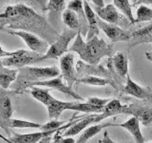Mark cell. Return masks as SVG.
<instances>
[{
    "label": "cell",
    "instance_id": "cell-18",
    "mask_svg": "<svg viewBox=\"0 0 152 143\" xmlns=\"http://www.w3.org/2000/svg\"><path fill=\"white\" fill-rule=\"evenodd\" d=\"M152 42V23L148 26H145L139 29L135 32H131L130 40L128 42V47L133 48L142 43Z\"/></svg>",
    "mask_w": 152,
    "mask_h": 143
},
{
    "label": "cell",
    "instance_id": "cell-6",
    "mask_svg": "<svg viewBox=\"0 0 152 143\" xmlns=\"http://www.w3.org/2000/svg\"><path fill=\"white\" fill-rule=\"evenodd\" d=\"M12 92L0 88V127L6 131L7 135L10 136V121L12 116V103L11 98Z\"/></svg>",
    "mask_w": 152,
    "mask_h": 143
},
{
    "label": "cell",
    "instance_id": "cell-29",
    "mask_svg": "<svg viewBox=\"0 0 152 143\" xmlns=\"http://www.w3.org/2000/svg\"><path fill=\"white\" fill-rule=\"evenodd\" d=\"M152 21V10L148 7L142 5L137 10V15L135 18V23L137 22H146Z\"/></svg>",
    "mask_w": 152,
    "mask_h": 143
},
{
    "label": "cell",
    "instance_id": "cell-14",
    "mask_svg": "<svg viewBox=\"0 0 152 143\" xmlns=\"http://www.w3.org/2000/svg\"><path fill=\"white\" fill-rule=\"evenodd\" d=\"M57 132V131H56ZM56 132H37L31 133H15L9 138H5L0 135V137L8 143H37L43 140L46 137L50 136Z\"/></svg>",
    "mask_w": 152,
    "mask_h": 143
},
{
    "label": "cell",
    "instance_id": "cell-37",
    "mask_svg": "<svg viewBox=\"0 0 152 143\" xmlns=\"http://www.w3.org/2000/svg\"><path fill=\"white\" fill-rule=\"evenodd\" d=\"M0 143H2V142H0Z\"/></svg>",
    "mask_w": 152,
    "mask_h": 143
},
{
    "label": "cell",
    "instance_id": "cell-5",
    "mask_svg": "<svg viewBox=\"0 0 152 143\" xmlns=\"http://www.w3.org/2000/svg\"><path fill=\"white\" fill-rule=\"evenodd\" d=\"M10 35H17L20 38H22L23 41L26 43L27 46L30 48L31 52H37L42 55H45L46 52L49 50V42L43 40L42 38L36 36L31 32H28L27 31H10V30H5Z\"/></svg>",
    "mask_w": 152,
    "mask_h": 143
},
{
    "label": "cell",
    "instance_id": "cell-26",
    "mask_svg": "<svg viewBox=\"0 0 152 143\" xmlns=\"http://www.w3.org/2000/svg\"><path fill=\"white\" fill-rule=\"evenodd\" d=\"M122 109H123V105H122L120 100L112 99L106 105V106H104L103 114L107 118L109 116H116V114H122Z\"/></svg>",
    "mask_w": 152,
    "mask_h": 143
},
{
    "label": "cell",
    "instance_id": "cell-35",
    "mask_svg": "<svg viewBox=\"0 0 152 143\" xmlns=\"http://www.w3.org/2000/svg\"><path fill=\"white\" fill-rule=\"evenodd\" d=\"M99 143H114V141L111 139L108 136V133L106 131L104 133V138L102 140H99Z\"/></svg>",
    "mask_w": 152,
    "mask_h": 143
},
{
    "label": "cell",
    "instance_id": "cell-24",
    "mask_svg": "<svg viewBox=\"0 0 152 143\" xmlns=\"http://www.w3.org/2000/svg\"><path fill=\"white\" fill-rule=\"evenodd\" d=\"M62 21L69 30L80 32V23L76 13L70 10H65L62 14Z\"/></svg>",
    "mask_w": 152,
    "mask_h": 143
},
{
    "label": "cell",
    "instance_id": "cell-33",
    "mask_svg": "<svg viewBox=\"0 0 152 143\" xmlns=\"http://www.w3.org/2000/svg\"><path fill=\"white\" fill-rule=\"evenodd\" d=\"M54 143H75L76 140L72 137H64L62 136V133L57 131L55 133V136H54Z\"/></svg>",
    "mask_w": 152,
    "mask_h": 143
},
{
    "label": "cell",
    "instance_id": "cell-17",
    "mask_svg": "<svg viewBox=\"0 0 152 143\" xmlns=\"http://www.w3.org/2000/svg\"><path fill=\"white\" fill-rule=\"evenodd\" d=\"M68 10H70V11H72L76 13L80 23V33L81 35L86 36L88 32V24L87 20V16H86L85 13L83 1H80V0L69 1L68 4Z\"/></svg>",
    "mask_w": 152,
    "mask_h": 143
},
{
    "label": "cell",
    "instance_id": "cell-27",
    "mask_svg": "<svg viewBox=\"0 0 152 143\" xmlns=\"http://www.w3.org/2000/svg\"><path fill=\"white\" fill-rule=\"evenodd\" d=\"M10 127L11 128H32V129H40L42 128V124L23 120V119H17V118H12L10 121Z\"/></svg>",
    "mask_w": 152,
    "mask_h": 143
},
{
    "label": "cell",
    "instance_id": "cell-16",
    "mask_svg": "<svg viewBox=\"0 0 152 143\" xmlns=\"http://www.w3.org/2000/svg\"><path fill=\"white\" fill-rule=\"evenodd\" d=\"M45 106L47 107L48 114L50 120H57V118L60 116V114L66 110H70L72 106V102H66L56 99L55 97H51L49 98Z\"/></svg>",
    "mask_w": 152,
    "mask_h": 143
},
{
    "label": "cell",
    "instance_id": "cell-9",
    "mask_svg": "<svg viewBox=\"0 0 152 143\" xmlns=\"http://www.w3.org/2000/svg\"><path fill=\"white\" fill-rule=\"evenodd\" d=\"M122 114H131L145 127L152 126V108L139 103H131L129 105H123Z\"/></svg>",
    "mask_w": 152,
    "mask_h": 143
},
{
    "label": "cell",
    "instance_id": "cell-30",
    "mask_svg": "<svg viewBox=\"0 0 152 143\" xmlns=\"http://www.w3.org/2000/svg\"><path fill=\"white\" fill-rule=\"evenodd\" d=\"M65 124V121H60V120H50L48 123L42 124L41 131L42 132H56Z\"/></svg>",
    "mask_w": 152,
    "mask_h": 143
},
{
    "label": "cell",
    "instance_id": "cell-25",
    "mask_svg": "<svg viewBox=\"0 0 152 143\" xmlns=\"http://www.w3.org/2000/svg\"><path fill=\"white\" fill-rule=\"evenodd\" d=\"M113 5L118 10L125 14V16L127 18V20L130 22V24H135V18L133 16L131 5L128 0H114Z\"/></svg>",
    "mask_w": 152,
    "mask_h": 143
},
{
    "label": "cell",
    "instance_id": "cell-1",
    "mask_svg": "<svg viewBox=\"0 0 152 143\" xmlns=\"http://www.w3.org/2000/svg\"><path fill=\"white\" fill-rule=\"evenodd\" d=\"M69 51L78 54L81 60L92 66H97L104 56L110 58L113 54L112 46L107 44L102 38L94 36L90 40L85 42L80 32L77 33L73 44L69 48Z\"/></svg>",
    "mask_w": 152,
    "mask_h": 143
},
{
    "label": "cell",
    "instance_id": "cell-21",
    "mask_svg": "<svg viewBox=\"0 0 152 143\" xmlns=\"http://www.w3.org/2000/svg\"><path fill=\"white\" fill-rule=\"evenodd\" d=\"M120 127L124 128L127 132L131 133V136L134 137L136 143H145V138L142 136V133L140 128V121L134 116H131L128 120L122 123Z\"/></svg>",
    "mask_w": 152,
    "mask_h": 143
},
{
    "label": "cell",
    "instance_id": "cell-4",
    "mask_svg": "<svg viewBox=\"0 0 152 143\" xmlns=\"http://www.w3.org/2000/svg\"><path fill=\"white\" fill-rule=\"evenodd\" d=\"M44 60V55H42L37 52L26 50H19V54L12 57H7L3 58L0 61L3 66L11 69V67H15V68H23L27 67V65L35 64L38 62Z\"/></svg>",
    "mask_w": 152,
    "mask_h": 143
},
{
    "label": "cell",
    "instance_id": "cell-23",
    "mask_svg": "<svg viewBox=\"0 0 152 143\" xmlns=\"http://www.w3.org/2000/svg\"><path fill=\"white\" fill-rule=\"evenodd\" d=\"M108 126H115V124L110 123V122H106V123H101V124H95V125L88 127L84 132L82 133V135L80 136L78 138V140H76L75 143H88V140L90 138H92L101 132L104 128H107Z\"/></svg>",
    "mask_w": 152,
    "mask_h": 143
},
{
    "label": "cell",
    "instance_id": "cell-3",
    "mask_svg": "<svg viewBox=\"0 0 152 143\" xmlns=\"http://www.w3.org/2000/svg\"><path fill=\"white\" fill-rule=\"evenodd\" d=\"M78 32H75L69 29H64L63 32L59 35L56 40L50 46L49 50L44 55V60L52 58L59 59L69 51V45L70 41L76 37Z\"/></svg>",
    "mask_w": 152,
    "mask_h": 143
},
{
    "label": "cell",
    "instance_id": "cell-8",
    "mask_svg": "<svg viewBox=\"0 0 152 143\" xmlns=\"http://www.w3.org/2000/svg\"><path fill=\"white\" fill-rule=\"evenodd\" d=\"M97 16L101 20L107 22L108 24L116 25L118 27H127L130 25V22L127 20L126 17L122 16L118 13L117 9L113 4H108L102 9H95Z\"/></svg>",
    "mask_w": 152,
    "mask_h": 143
},
{
    "label": "cell",
    "instance_id": "cell-19",
    "mask_svg": "<svg viewBox=\"0 0 152 143\" xmlns=\"http://www.w3.org/2000/svg\"><path fill=\"white\" fill-rule=\"evenodd\" d=\"M84 5V10L86 16H87V20L88 24V32L87 35V41L90 40L94 36H98L100 32V29L98 27V22H97V15L93 12L91 7L89 6L88 1H83Z\"/></svg>",
    "mask_w": 152,
    "mask_h": 143
},
{
    "label": "cell",
    "instance_id": "cell-32",
    "mask_svg": "<svg viewBox=\"0 0 152 143\" xmlns=\"http://www.w3.org/2000/svg\"><path fill=\"white\" fill-rule=\"evenodd\" d=\"M111 99H107V98H99V97H89L88 100H87V102L89 103V104H91L93 105V106L95 107H98V108H102L104 109V106L110 101Z\"/></svg>",
    "mask_w": 152,
    "mask_h": 143
},
{
    "label": "cell",
    "instance_id": "cell-22",
    "mask_svg": "<svg viewBox=\"0 0 152 143\" xmlns=\"http://www.w3.org/2000/svg\"><path fill=\"white\" fill-rule=\"evenodd\" d=\"M17 74L18 70L7 68L0 61V88L7 90L15 81Z\"/></svg>",
    "mask_w": 152,
    "mask_h": 143
},
{
    "label": "cell",
    "instance_id": "cell-13",
    "mask_svg": "<svg viewBox=\"0 0 152 143\" xmlns=\"http://www.w3.org/2000/svg\"><path fill=\"white\" fill-rule=\"evenodd\" d=\"M123 94L131 95V97H137L139 99L147 100L152 102V91L149 87H142L133 81L129 74L126 75V84L123 88Z\"/></svg>",
    "mask_w": 152,
    "mask_h": 143
},
{
    "label": "cell",
    "instance_id": "cell-2",
    "mask_svg": "<svg viewBox=\"0 0 152 143\" xmlns=\"http://www.w3.org/2000/svg\"><path fill=\"white\" fill-rule=\"evenodd\" d=\"M60 70L56 66L50 67H23L18 69V74L12 88L14 94L23 92L27 88L39 81L49 80L60 75Z\"/></svg>",
    "mask_w": 152,
    "mask_h": 143
},
{
    "label": "cell",
    "instance_id": "cell-36",
    "mask_svg": "<svg viewBox=\"0 0 152 143\" xmlns=\"http://www.w3.org/2000/svg\"><path fill=\"white\" fill-rule=\"evenodd\" d=\"M92 3L95 5V9H102L104 7L103 0H93Z\"/></svg>",
    "mask_w": 152,
    "mask_h": 143
},
{
    "label": "cell",
    "instance_id": "cell-15",
    "mask_svg": "<svg viewBox=\"0 0 152 143\" xmlns=\"http://www.w3.org/2000/svg\"><path fill=\"white\" fill-rule=\"evenodd\" d=\"M66 7V1L64 0H50L48 1L47 11L49 12L48 21L54 29L60 27L61 15L63 14Z\"/></svg>",
    "mask_w": 152,
    "mask_h": 143
},
{
    "label": "cell",
    "instance_id": "cell-28",
    "mask_svg": "<svg viewBox=\"0 0 152 143\" xmlns=\"http://www.w3.org/2000/svg\"><path fill=\"white\" fill-rule=\"evenodd\" d=\"M77 82L90 85V86H104L108 83H110V81L107 78L98 77L96 75H88V76H86V77L79 79Z\"/></svg>",
    "mask_w": 152,
    "mask_h": 143
},
{
    "label": "cell",
    "instance_id": "cell-10",
    "mask_svg": "<svg viewBox=\"0 0 152 143\" xmlns=\"http://www.w3.org/2000/svg\"><path fill=\"white\" fill-rule=\"evenodd\" d=\"M107 118V116L104 114H94L91 116L83 117V119H79V120H76L72 123V125L69 127V129H66V131L63 132L62 133V136L64 137H71L73 136L78 135L79 133L82 131L86 130L89 125L91 124H98L103 119Z\"/></svg>",
    "mask_w": 152,
    "mask_h": 143
},
{
    "label": "cell",
    "instance_id": "cell-11",
    "mask_svg": "<svg viewBox=\"0 0 152 143\" xmlns=\"http://www.w3.org/2000/svg\"><path fill=\"white\" fill-rule=\"evenodd\" d=\"M74 55L72 52H66L60 58V71L63 79L66 80V85L72 88L75 82H77L76 71L74 69Z\"/></svg>",
    "mask_w": 152,
    "mask_h": 143
},
{
    "label": "cell",
    "instance_id": "cell-31",
    "mask_svg": "<svg viewBox=\"0 0 152 143\" xmlns=\"http://www.w3.org/2000/svg\"><path fill=\"white\" fill-rule=\"evenodd\" d=\"M28 3V7L32 9L34 12H47V6H48V1L44 0V1H40V0H36V1H27Z\"/></svg>",
    "mask_w": 152,
    "mask_h": 143
},
{
    "label": "cell",
    "instance_id": "cell-34",
    "mask_svg": "<svg viewBox=\"0 0 152 143\" xmlns=\"http://www.w3.org/2000/svg\"><path fill=\"white\" fill-rule=\"evenodd\" d=\"M18 54H19V50H17L15 52H7V51H5L1 46H0V57H2V59L7 58V57L15 56Z\"/></svg>",
    "mask_w": 152,
    "mask_h": 143
},
{
    "label": "cell",
    "instance_id": "cell-20",
    "mask_svg": "<svg viewBox=\"0 0 152 143\" xmlns=\"http://www.w3.org/2000/svg\"><path fill=\"white\" fill-rule=\"evenodd\" d=\"M111 65H113L116 73L122 78H126L128 74V59L126 52H118L109 58Z\"/></svg>",
    "mask_w": 152,
    "mask_h": 143
},
{
    "label": "cell",
    "instance_id": "cell-7",
    "mask_svg": "<svg viewBox=\"0 0 152 143\" xmlns=\"http://www.w3.org/2000/svg\"><path fill=\"white\" fill-rule=\"evenodd\" d=\"M32 87H41V88H47V89H53L58 91L60 93H63L68 97H72L73 99L78 100V101H84V98L79 95L72 88H69L68 85H66L63 82V76L61 74L59 76H57L55 78L49 79V80H44V81H39V82L34 83Z\"/></svg>",
    "mask_w": 152,
    "mask_h": 143
},
{
    "label": "cell",
    "instance_id": "cell-12",
    "mask_svg": "<svg viewBox=\"0 0 152 143\" xmlns=\"http://www.w3.org/2000/svg\"><path fill=\"white\" fill-rule=\"evenodd\" d=\"M97 22L99 29H102V31L106 33L107 36L111 40L112 43L119 42V41H126L129 42L131 37V32L129 31L123 30L122 28L118 27L116 25H112V24H108L101 20L97 16Z\"/></svg>",
    "mask_w": 152,
    "mask_h": 143
}]
</instances>
